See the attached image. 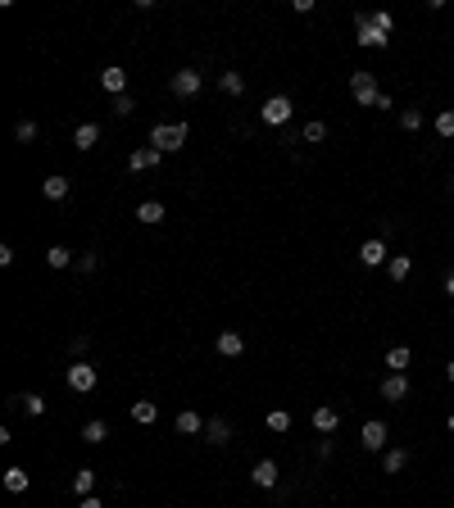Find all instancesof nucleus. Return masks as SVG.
Segmentation results:
<instances>
[{"mask_svg": "<svg viewBox=\"0 0 454 508\" xmlns=\"http://www.w3.org/2000/svg\"><path fill=\"white\" fill-rule=\"evenodd\" d=\"M354 41L363 51H391V32H382L373 23V14H354Z\"/></svg>", "mask_w": 454, "mask_h": 508, "instance_id": "f257e3e1", "label": "nucleus"}, {"mask_svg": "<svg viewBox=\"0 0 454 508\" xmlns=\"http://www.w3.org/2000/svg\"><path fill=\"white\" fill-rule=\"evenodd\" d=\"M150 145L159 155H173L187 145V123H159V128H150Z\"/></svg>", "mask_w": 454, "mask_h": 508, "instance_id": "f03ea898", "label": "nucleus"}, {"mask_svg": "<svg viewBox=\"0 0 454 508\" xmlns=\"http://www.w3.org/2000/svg\"><path fill=\"white\" fill-rule=\"evenodd\" d=\"M350 91H354V105H363V109H377V100H382V91H377V78H373L368 68H354Z\"/></svg>", "mask_w": 454, "mask_h": 508, "instance_id": "7ed1b4c3", "label": "nucleus"}, {"mask_svg": "<svg viewBox=\"0 0 454 508\" xmlns=\"http://www.w3.org/2000/svg\"><path fill=\"white\" fill-rule=\"evenodd\" d=\"M291 114H296L291 95H268L264 109H259V123H268V128H282V123H291Z\"/></svg>", "mask_w": 454, "mask_h": 508, "instance_id": "20e7f679", "label": "nucleus"}, {"mask_svg": "<svg viewBox=\"0 0 454 508\" xmlns=\"http://www.w3.org/2000/svg\"><path fill=\"white\" fill-rule=\"evenodd\" d=\"M64 381H68V390L91 395V390H96V381H100V373H96V363H68Z\"/></svg>", "mask_w": 454, "mask_h": 508, "instance_id": "39448f33", "label": "nucleus"}, {"mask_svg": "<svg viewBox=\"0 0 454 508\" xmlns=\"http://www.w3.org/2000/svg\"><path fill=\"white\" fill-rule=\"evenodd\" d=\"M200 86H205V73L200 68H177L173 73V95H177V100H191Z\"/></svg>", "mask_w": 454, "mask_h": 508, "instance_id": "423d86ee", "label": "nucleus"}, {"mask_svg": "<svg viewBox=\"0 0 454 508\" xmlns=\"http://www.w3.org/2000/svg\"><path fill=\"white\" fill-rule=\"evenodd\" d=\"M386 440H391V431H386V423H377V418H368L363 423V431H359V445L363 450H386Z\"/></svg>", "mask_w": 454, "mask_h": 508, "instance_id": "0eeeda50", "label": "nucleus"}, {"mask_svg": "<svg viewBox=\"0 0 454 508\" xmlns=\"http://www.w3.org/2000/svg\"><path fill=\"white\" fill-rule=\"evenodd\" d=\"M386 259H391V250H386V241H382V237H373V241H363V245H359V264H363V268H382Z\"/></svg>", "mask_w": 454, "mask_h": 508, "instance_id": "6e6552de", "label": "nucleus"}, {"mask_svg": "<svg viewBox=\"0 0 454 508\" xmlns=\"http://www.w3.org/2000/svg\"><path fill=\"white\" fill-rule=\"evenodd\" d=\"M277 477H282V467L273 463V458H259V463L250 467V481H254V486H264V490H273Z\"/></svg>", "mask_w": 454, "mask_h": 508, "instance_id": "1a4fd4ad", "label": "nucleus"}, {"mask_svg": "<svg viewBox=\"0 0 454 508\" xmlns=\"http://www.w3.org/2000/svg\"><path fill=\"white\" fill-rule=\"evenodd\" d=\"M382 400H391V404L409 400V377H404V373H386V381H382Z\"/></svg>", "mask_w": 454, "mask_h": 508, "instance_id": "9d476101", "label": "nucleus"}, {"mask_svg": "<svg viewBox=\"0 0 454 508\" xmlns=\"http://www.w3.org/2000/svg\"><path fill=\"white\" fill-rule=\"evenodd\" d=\"M159 159H164V155H159L155 145H137L132 159H128V168H132V172H150V168H159Z\"/></svg>", "mask_w": 454, "mask_h": 508, "instance_id": "9b49d317", "label": "nucleus"}, {"mask_svg": "<svg viewBox=\"0 0 454 508\" xmlns=\"http://www.w3.org/2000/svg\"><path fill=\"white\" fill-rule=\"evenodd\" d=\"M100 86L109 95H128V73H123L118 64H109V68H100Z\"/></svg>", "mask_w": 454, "mask_h": 508, "instance_id": "f8f14e48", "label": "nucleus"}, {"mask_svg": "<svg viewBox=\"0 0 454 508\" xmlns=\"http://www.w3.org/2000/svg\"><path fill=\"white\" fill-rule=\"evenodd\" d=\"M218 354H223V358H237V354H245V336H241V331H218Z\"/></svg>", "mask_w": 454, "mask_h": 508, "instance_id": "ddd939ff", "label": "nucleus"}, {"mask_svg": "<svg viewBox=\"0 0 454 508\" xmlns=\"http://www.w3.org/2000/svg\"><path fill=\"white\" fill-rule=\"evenodd\" d=\"M341 427V413H336V408H314V431H318V436H332V431Z\"/></svg>", "mask_w": 454, "mask_h": 508, "instance_id": "4468645a", "label": "nucleus"}, {"mask_svg": "<svg viewBox=\"0 0 454 508\" xmlns=\"http://www.w3.org/2000/svg\"><path fill=\"white\" fill-rule=\"evenodd\" d=\"M173 427H177V436H200V431H205V418L195 413V408H182Z\"/></svg>", "mask_w": 454, "mask_h": 508, "instance_id": "2eb2a0df", "label": "nucleus"}, {"mask_svg": "<svg viewBox=\"0 0 454 508\" xmlns=\"http://www.w3.org/2000/svg\"><path fill=\"white\" fill-rule=\"evenodd\" d=\"M68 191H73V182H68V177H59V172L41 182V195H46V200H55V204H59V200H68Z\"/></svg>", "mask_w": 454, "mask_h": 508, "instance_id": "dca6fc26", "label": "nucleus"}, {"mask_svg": "<svg viewBox=\"0 0 454 508\" xmlns=\"http://www.w3.org/2000/svg\"><path fill=\"white\" fill-rule=\"evenodd\" d=\"M96 141H100V128H96V123H82V128L73 132V145H78V150H96Z\"/></svg>", "mask_w": 454, "mask_h": 508, "instance_id": "f3484780", "label": "nucleus"}, {"mask_svg": "<svg viewBox=\"0 0 454 508\" xmlns=\"http://www.w3.org/2000/svg\"><path fill=\"white\" fill-rule=\"evenodd\" d=\"M205 440H210V445H227L232 440V427L223 423V418H210V423H205Z\"/></svg>", "mask_w": 454, "mask_h": 508, "instance_id": "a211bd4d", "label": "nucleus"}, {"mask_svg": "<svg viewBox=\"0 0 454 508\" xmlns=\"http://www.w3.org/2000/svg\"><path fill=\"white\" fill-rule=\"evenodd\" d=\"M137 222H145V227L164 222V204H159V200H141V204H137Z\"/></svg>", "mask_w": 454, "mask_h": 508, "instance_id": "6ab92c4d", "label": "nucleus"}, {"mask_svg": "<svg viewBox=\"0 0 454 508\" xmlns=\"http://www.w3.org/2000/svg\"><path fill=\"white\" fill-rule=\"evenodd\" d=\"M386 272H391V281H404V277L413 272V259H409V254H391V259H386Z\"/></svg>", "mask_w": 454, "mask_h": 508, "instance_id": "aec40b11", "label": "nucleus"}, {"mask_svg": "<svg viewBox=\"0 0 454 508\" xmlns=\"http://www.w3.org/2000/svg\"><path fill=\"white\" fill-rule=\"evenodd\" d=\"M155 418H159V404H155V400H137V404H132V423L150 427Z\"/></svg>", "mask_w": 454, "mask_h": 508, "instance_id": "412c9836", "label": "nucleus"}, {"mask_svg": "<svg viewBox=\"0 0 454 508\" xmlns=\"http://www.w3.org/2000/svg\"><path fill=\"white\" fill-rule=\"evenodd\" d=\"M404 463H409V450H382V472H404Z\"/></svg>", "mask_w": 454, "mask_h": 508, "instance_id": "4be33fe9", "label": "nucleus"}, {"mask_svg": "<svg viewBox=\"0 0 454 508\" xmlns=\"http://www.w3.org/2000/svg\"><path fill=\"white\" fill-rule=\"evenodd\" d=\"M218 86H223V95H245V78L237 68H227V73H218Z\"/></svg>", "mask_w": 454, "mask_h": 508, "instance_id": "5701e85b", "label": "nucleus"}, {"mask_svg": "<svg viewBox=\"0 0 454 508\" xmlns=\"http://www.w3.org/2000/svg\"><path fill=\"white\" fill-rule=\"evenodd\" d=\"M409 363H413V350H409V345H396V350L386 354V368H391V373H404Z\"/></svg>", "mask_w": 454, "mask_h": 508, "instance_id": "b1692460", "label": "nucleus"}, {"mask_svg": "<svg viewBox=\"0 0 454 508\" xmlns=\"http://www.w3.org/2000/svg\"><path fill=\"white\" fill-rule=\"evenodd\" d=\"M5 490H9V494H23V490H28V467H5Z\"/></svg>", "mask_w": 454, "mask_h": 508, "instance_id": "393cba45", "label": "nucleus"}, {"mask_svg": "<svg viewBox=\"0 0 454 508\" xmlns=\"http://www.w3.org/2000/svg\"><path fill=\"white\" fill-rule=\"evenodd\" d=\"M73 490L87 499V494L96 490V467H78V472H73Z\"/></svg>", "mask_w": 454, "mask_h": 508, "instance_id": "a878e982", "label": "nucleus"}, {"mask_svg": "<svg viewBox=\"0 0 454 508\" xmlns=\"http://www.w3.org/2000/svg\"><path fill=\"white\" fill-rule=\"evenodd\" d=\"M82 440H87V445H105V440H109V427L100 423V418H96V423L82 427Z\"/></svg>", "mask_w": 454, "mask_h": 508, "instance_id": "bb28decb", "label": "nucleus"}, {"mask_svg": "<svg viewBox=\"0 0 454 508\" xmlns=\"http://www.w3.org/2000/svg\"><path fill=\"white\" fill-rule=\"evenodd\" d=\"M304 141H309V145H323V141H327V123H323V118H309V123H304Z\"/></svg>", "mask_w": 454, "mask_h": 508, "instance_id": "cd10ccee", "label": "nucleus"}, {"mask_svg": "<svg viewBox=\"0 0 454 508\" xmlns=\"http://www.w3.org/2000/svg\"><path fill=\"white\" fill-rule=\"evenodd\" d=\"M46 264H51V268H68V264H78V259H73V250H64V245H51V250H46Z\"/></svg>", "mask_w": 454, "mask_h": 508, "instance_id": "c85d7f7f", "label": "nucleus"}, {"mask_svg": "<svg viewBox=\"0 0 454 508\" xmlns=\"http://www.w3.org/2000/svg\"><path fill=\"white\" fill-rule=\"evenodd\" d=\"M14 400L28 408V418H41V413H46V400H41V395H14Z\"/></svg>", "mask_w": 454, "mask_h": 508, "instance_id": "c756f323", "label": "nucleus"}, {"mask_svg": "<svg viewBox=\"0 0 454 508\" xmlns=\"http://www.w3.org/2000/svg\"><path fill=\"white\" fill-rule=\"evenodd\" d=\"M268 431H277V436L291 431V413H287V408H273V413H268Z\"/></svg>", "mask_w": 454, "mask_h": 508, "instance_id": "7c9ffc66", "label": "nucleus"}, {"mask_svg": "<svg viewBox=\"0 0 454 508\" xmlns=\"http://www.w3.org/2000/svg\"><path fill=\"white\" fill-rule=\"evenodd\" d=\"M400 128L404 132H418L423 128V109H400Z\"/></svg>", "mask_w": 454, "mask_h": 508, "instance_id": "2f4dec72", "label": "nucleus"}, {"mask_svg": "<svg viewBox=\"0 0 454 508\" xmlns=\"http://www.w3.org/2000/svg\"><path fill=\"white\" fill-rule=\"evenodd\" d=\"M436 136H445V141L454 136V109H440L436 114Z\"/></svg>", "mask_w": 454, "mask_h": 508, "instance_id": "473e14b6", "label": "nucleus"}, {"mask_svg": "<svg viewBox=\"0 0 454 508\" xmlns=\"http://www.w3.org/2000/svg\"><path fill=\"white\" fill-rule=\"evenodd\" d=\"M14 136H19L23 145H28V141H36V123H32V118H23L19 128H14Z\"/></svg>", "mask_w": 454, "mask_h": 508, "instance_id": "72a5a7b5", "label": "nucleus"}, {"mask_svg": "<svg viewBox=\"0 0 454 508\" xmlns=\"http://www.w3.org/2000/svg\"><path fill=\"white\" fill-rule=\"evenodd\" d=\"M373 23H377V28H382V32H396V19H391L386 9H373Z\"/></svg>", "mask_w": 454, "mask_h": 508, "instance_id": "f704fd0d", "label": "nucleus"}, {"mask_svg": "<svg viewBox=\"0 0 454 508\" xmlns=\"http://www.w3.org/2000/svg\"><path fill=\"white\" fill-rule=\"evenodd\" d=\"M132 109H137V105H132V95H114V114H118V118H128Z\"/></svg>", "mask_w": 454, "mask_h": 508, "instance_id": "c9c22d12", "label": "nucleus"}, {"mask_svg": "<svg viewBox=\"0 0 454 508\" xmlns=\"http://www.w3.org/2000/svg\"><path fill=\"white\" fill-rule=\"evenodd\" d=\"M96 264H100L96 254H82V259H78V268H82V272H96Z\"/></svg>", "mask_w": 454, "mask_h": 508, "instance_id": "e433bc0d", "label": "nucleus"}, {"mask_svg": "<svg viewBox=\"0 0 454 508\" xmlns=\"http://www.w3.org/2000/svg\"><path fill=\"white\" fill-rule=\"evenodd\" d=\"M78 508H105V504H100V499H96V494H87V499H82Z\"/></svg>", "mask_w": 454, "mask_h": 508, "instance_id": "4c0bfd02", "label": "nucleus"}, {"mask_svg": "<svg viewBox=\"0 0 454 508\" xmlns=\"http://www.w3.org/2000/svg\"><path fill=\"white\" fill-rule=\"evenodd\" d=\"M445 295L454 300V268H450V277H445Z\"/></svg>", "mask_w": 454, "mask_h": 508, "instance_id": "58836bf2", "label": "nucleus"}, {"mask_svg": "<svg viewBox=\"0 0 454 508\" xmlns=\"http://www.w3.org/2000/svg\"><path fill=\"white\" fill-rule=\"evenodd\" d=\"M445 381H454V358H450V363H445Z\"/></svg>", "mask_w": 454, "mask_h": 508, "instance_id": "ea45409f", "label": "nucleus"}, {"mask_svg": "<svg viewBox=\"0 0 454 508\" xmlns=\"http://www.w3.org/2000/svg\"><path fill=\"white\" fill-rule=\"evenodd\" d=\"M445 427H450V431H454V413H450V418H445Z\"/></svg>", "mask_w": 454, "mask_h": 508, "instance_id": "a19ab883", "label": "nucleus"}]
</instances>
